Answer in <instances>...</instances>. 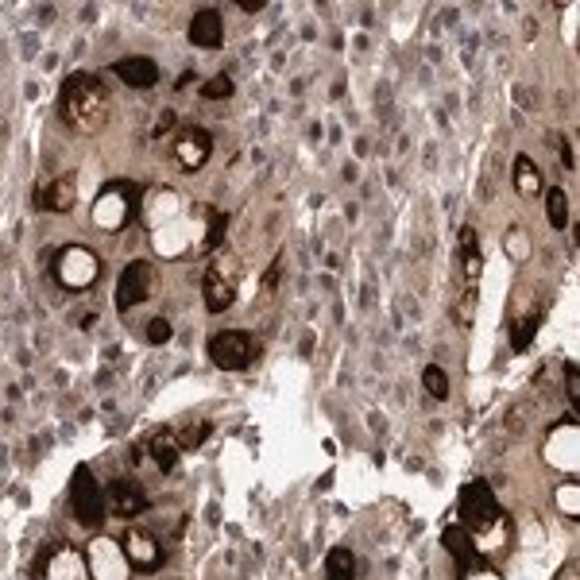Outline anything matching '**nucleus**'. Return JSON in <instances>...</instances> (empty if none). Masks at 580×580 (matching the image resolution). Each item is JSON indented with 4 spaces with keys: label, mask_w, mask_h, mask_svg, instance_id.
I'll return each mask as SVG.
<instances>
[{
    "label": "nucleus",
    "mask_w": 580,
    "mask_h": 580,
    "mask_svg": "<svg viewBox=\"0 0 580 580\" xmlns=\"http://www.w3.org/2000/svg\"><path fill=\"white\" fill-rule=\"evenodd\" d=\"M580 484L577 480H569V484H561L557 488V503H561V511L569 515V519H580Z\"/></svg>",
    "instance_id": "obj_27"
},
{
    "label": "nucleus",
    "mask_w": 580,
    "mask_h": 580,
    "mask_svg": "<svg viewBox=\"0 0 580 580\" xmlns=\"http://www.w3.org/2000/svg\"><path fill=\"white\" fill-rule=\"evenodd\" d=\"M51 275H55V283L62 290H86L97 283L101 260L89 248H82V244H66V248H58L55 260H51Z\"/></svg>",
    "instance_id": "obj_2"
},
{
    "label": "nucleus",
    "mask_w": 580,
    "mask_h": 580,
    "mask_svg": "<svg viewBox=\"0 0 580 580\" xmlns=\"http://www.w3.org/2000/svg\"><path fill=\"white\" fill-rule=\"evenodd\" d=\"M565 391H569L573 418H577V403H580V372H577V364H565Z\"/></svg>",
    "instance_id": "obj_30"
},
{
    "label": "nucleus",
    "mask_w": 580,
    "mask_h": 580,
    "mask_svg": "<svg viewBox=\"0 0 580 580\" xmlns=\"http://www.w3.org/2000/svg\"><path fill=\"white\" fill-rule=\"evenodd\" d=\"M202 97L205 101H225V97H232V78L229 74H217V78H209L202 86Z\"/></svg>",
    "instance_id": "obj_28"
},
{
    "label": "nucleus",
    "mask_w": 580,
    "mask_h": 580,
    "mask_svg": "<svg viewBox=\"0 0 580 580\" xmlns=\"http://www.w3.org/2000/svg\"><path fill=\"white\" fill-rule=\"evenodd\" d=\"M147 453H151V461H155L159 472H174V468H178V457H182L178 441H174V434H167V430H163V434H151Z\"/></svg>",
    "instance_id": "obj_18"
},
{
    "label": "nucleus",
    "mask_w": 580,
    "mask_h": 580,
    "mask_svg": "<svg viewBox=\"0 0 580 580\" xmlns=\"http://www.w3.org/2000/svg\"><path fill=\"white\" fill-rule=\"evenodd\" d=\"M225 229H229V217H225L221 209H209V213H205V232H202L198 252H221V244H225Z\"/></svg>",
    "instance_id": "obj_20"
},
{
    "label": "nucleus",
    "mask_w": 580,
    "mask_h": 580,
    "mask_svg": "<svg viewBox=\"0 0 580 580\" xmlns=\"http://www.w3.org/2000/svg\"><path fill=\"white\" fill-rule=\"evenodd\" d=\"M86 565H89V580H124L128 577V557H124L120 542H113V538H97V542H89Z\"/></svg>",
    "instance_id": "obj_11"
},
{
    "label": "nucleus",
    "mask_w": 580,
    "mask_h": 580,
    "mask_svg": "<svg viewBox=\"0 0 580 580\" xmlns=\"http://www.w3.org/2000/svg\"><path fill=\"white\" fill-rule=\"evenodd\" d=\"M213 155V136L205 128H182L174 140V163L182 171H202Z\"/></svg>",
    "instance_id": "obj_13"
},
{
    "label": "nucleus",
    "mask_w": 580,
    "mask_h": 580,
    "mask_svg": "<svg viewBox=\"0 0 580 580\" xmlns=\"http://www.w3.org/2000/svg\"><path fill=\"white\" fill-rule=\"evenodd\" d=\"M538 329H542V314H530V318L515 321L511 325V352H526V348L534 345Z\"/></svg>",
    "instance_id": "obj_24"
},
{
    "label": "nucleus",
    "mask_w": 580,
    "mask_h": 580,
    "mask_svg": "<svg viewBox=\"0 0 580 580\" xmlns=\"http://www.w3.org/2000/svg\"><path fill=\"white\" fill-rule=\"evenodd\" d=\"M70 511L89 530H97L105 522V511H109L105 507V488L97 484V476H93L89 464H78L74 476H70Z\"/></svg>",
    "instance_id": "obj_4"
},
{
    "label": "nucleus",
    "mask_w": 580,
    "mask_h": 580,
    "mask_svg": "<svg viewBox=\"0 0 580 580\" xmlns=\"http://www.w3.org/2000/svg\"><path fill=\"white\" fill-rule=\"evenodd\" d=\"M546 221H550L557 232L569 225V198H565L561 186H550V190H546Z\"/></svg>",
    "instance_id": "obj_23"
},
{
    "label": "nucleus",
    "mask_w": 580,
    "mask_h": 580,
    "mask_svg": "<svg viewBox=\"0 0 580 580\" xmlns=\"http://www.w3.org/2000/svg\"><path fill=\"white\" fill-rule=\"evenodd\" d=\"M147 492L140 480H124V476H116L113 484L105 488V507L113 511L116 519H136V515H144L147 511Z\"/></svg>",
    "instance_id": "obj_12"
},
{
    "label": "nucleus",
    "mask_w": 580,
    "mask_h": 580,
    "mask_svg": "<svg viewBox=\"0 0 580 580\" xmlns=\"http://www.w3.org/2000/svg\"><path fill=\"white\" fill-rule=\"evenodd\" d=\"M561 159H565V167H569V171L577 167V159H573V144H561Z\"/></svg>",
    "instance_id": "obj_32"
},
{
    "label": "nucleus",
    "mask_w": 580,
    "mask_h": 580,
    "mask_svg": "<svg viewBox=\"0 0 580 580\" xmlns=\"http://www.w3.org/2000/svg\"><path fill=\"white\" fill-rule=\"evenodd\" d=\"M209 430H213L209 422H190L186 430H178V434H174V441H178V449H198L205 437H209Z\"/></svg>",
    "instance_id": "obj_25"
},
{
    "label": "nucleus",
    "mask_w": 580,
    "mask_h": 580,
    "mask_svg": "<svg viewBox=\"0 0 580 580\" xmlns=\"http://www.w3.org/2000/svg\"><path fill=\"white\" fill-rule=\"evenodd\" d=\"M113 74L124 82V86H132V89H151L155 82H159V66H155V58H147V55L116 58Z\"/></svg>",
    "instance_id": "obj_17"
},
{
    "label": "nucleus",
    "mask_w": 580,
    "mask_h": 580,
    "mask_svg": "<svg viewBox=\"0 0 580 580\" xmlns=\"http://www.w3.org/2000/svg\"><path fill=\"white\" fill-rule=\"evenodd\" d=\"M461 263L464 271H468V279L476 283L480 279V271H484V256H480V240H476V229H461Z\"/></svg>",
    "instance_id": "obj_22"
},
{
    "label": "nucleus",
    "mask_w": 580,
    "mask_h": 580,
    "mask_svg": "<svg viewBox=\"0 0 580 580\" xmlns=\"http://www.w3.org/2000/svg\"><path fill=\"white\" fill-rule=\"evenodd\" d=\"M422 387H426L434 399H449V376H445L437 364H430V368L422 372Z\"/></svg>",
    "instance_id": "obj_26"
},
{
    "label": "nucleus",
    "mask_w": 580,
    "mask_h": 580,
    "mask_svg": "<svg viewBox=\"0 0 580 580\" xmlns=\"http://www.w3.org/2000/svg\"><path fill=\"white\" fill-rule=\"evenodd\" d=\"M209 360L221 368V372H240L248 364L260 360V341L244 329H225V333H213L209 337Z\"/></svg>",
    "instance_id": "obj_5"
},
{
    "label": "nucleus",
    "mask_w": 580,
    "mask_h": 580,
    "mask_svg": "<svg viewBox=\"0 0 580 580\" xmlns=\"http://www.w3.org/2000/svg\"><path fill=\"white\" fill-rule=\"evenodd\" d=\"M35 577L39 580H89L86 553H78L74 546H51V550L39 557L35 565Z\"/></svg>",
    "instance_id": "obj_9"
},
{
    "label": "nucleus",
    "mask_w": 580,
    "mask_h": 580,
    "mask_svg": "<svg viewBox=\"0 0 580 580\" xmlns=\"http://www.w3.org/2000/svg\"><path fill=\"white\" fill-rule=\"evenodd\" d=\"M236 279H240V267L232 260L229 252H217V260L209 263L202 279V294H205V310L209 314H225L232 302H236Z\"/></svg>",
    "instance_id": "obj_7"
},
{
    "label": "nucleus",
    "mask_w": 580,
    "mask_h": 580,
    "mask_svg": "<svg viewBox=\"0 0 580 580\" xmlns=\"http://www.w3.org/2000/svg\"><path fill=\"white\" fill-rule=\"evenodd\" d=\"M190 43L202 51H217L225 43V20L217 8H198L190 20Z\"/></svg>",
    "instance_id": "obj_16"
},
{
    "label": "nucleus",
    "mask_w": 580,
    "mask_h": 580,
    "mask_svg": "<svg viewBox=\"0 0 580 580\" xmlns=\"http://www.w3.org/2000/svg\"><path fill=\"white\" fill-rule=\"evenodd\" d=\"M515 190H519L522 198H534V194L546 190L542 171H538V163H534L530 155H519V159H515Z\"/></svg>",
    "instance_id": "obj_19"
},
{
    "label": "nucleus",
    "mask_w": 580,
    "mask_h": 580,
    "mask_svg": "<svg viewBox=\"0 0 580 580\" xmlns=\"http://www.w3.org/2000/svg\"><path fill=\"white\" fill-rule=\"evenodd\" d=\"M136 198H140V186H132V182H109L105 194H101V202H97V209H93V221L109 232L128 229L136 221V209H140Z\"/></svg>",
    "instance_id": "obj_6"
},
{
    "label": "nucleus",
    "mask_w": 580,
    "mask_h": 580,
    "mask_svg": "<svg viewBox=\"0 0 580 580\" xmlns=\"http://www.w3.org/2000/svg\"><path fill=\"white\" fill-rule=\"evenodd\" d=\"M109 113H113V97H109L105 82L97 74H89V70H74L62 82V89H58V116H62V124L82 132V136L105 132Z\"/></svg>",
    "instance_id": "obj_1"
},
{
    "label": "nucleus",
    "mask_w": 580,
    "mask_h": 580,
    "mask_svg": "<svg viewBox=\"0 0 580 580\" xmlns=\"http://www.w3.org/2000/svg\"><path fill=\"white\" fill-rule=\"evenodd\" d=\"M174 124V113L171 109H167V113L159 116V124H155V128H151V140H163V132H167V128H171Z\"/></svg>",
    "instance_id": "obj_31"
},
{
    "label": "nucleus",
    "mask_w": 580,
    "mask_h": 580,
    "mask_svg": "<svg viewBox=\"0 0 580 580\" xmlns=\"http://www.w3.org/2000/svg\"><path fill=\"white\" fill-rule=\"evenodd\" d=\"M441 542H445V550L453 553V561H457V569H461V573H480V569H488V565H492V561L480 553L476 538L464 530L461 522H457V526H449Z\"/></svg>",
    "instance_id": "obj_14"
},
{
    "label": "nucleus",
    "mask_w": 580,
    "mask_h": 580,
    "mask_svg": "<svg viewBox=\"0 0 580 580\" xmlns=\"http://www.w3.org/2000/svg\"><path fill=\"white\" fill-rule=\"evenodd\" d=\"M495 522H503L499 499H495L488 480H472L461 488V526L476 538L484 530H495Z\"/></svg>",
    "instance_id": "obj_3"
},
{
    "label": "nucleus",
    "mask_w": 580,
    "mask_h": 580,
    "mask_svg": "<svg viewBox=\"0 0 580 580\" xmlns=\"http://www.w3.org/2000/svg\"><path fill=\"white\" fill-rule=\"evenodd\" d=\"M74 198H78L74 178L70 174H58V178H47L35 190V209H43V213H70L74 209Z\"/></svg>",
    "instance_id": "obj_15"
},
{
    "label": "nucleus",
    "mask_w": 580,
    "mask_h": 580,
    "mask_svg": "<svg viewBox=\"0 0 580 580\" xmlns=\"http://www.w3.org/2000/svg\"><path fill=\"white\" fill-rule=\"evenodd\" d=\"M151 287H155V267L147 260H132L120 271V279H116V310L124 314V310L147 302Z\"/></svg>",
    "instance_id": "obj_10"
},
{
    "label": "nucleus",
    "mask_w": 580,
    "mask_h": 580,
    "mask_svg": "<svg viewBox=\"0 0 580 580\" xmlns=\"http://www.w3.org/2000/svg\"><path fill=\"white\" fill-rule=\"evenodd\" d=\"M147 341H151V345H167V341H171V321L167 318L147 321Z\"/></svg>",
    "instance_id": "obj_29"
},
{
    "label": "nucleus",
    "mask_w": 580,
    "mask_h": 580,
    "mask_svg": "<svg viewBox=\"0 0 580 580\" xmlns=\"http://www.w3.org/2000/svg\"><path fill=\"white\" fill-rule=\"evenodd\" d=\"M325 580H356V553L337 546L325 557Z\"/></svg>",
    "instance_id": "obj_21"
},
{
    "label": "nucleus",
    "mask_w": 580,
    "mask_h": 580,
    "mask_svg": "<svg viewBox=\"0 0 580 580\" xmlns=\"http://www.w3.org/2000/svg\"><path fill=\"white\" fill-rule=\"evenodd\" d=\"M120 550L128 557V569H136V573H155V569H163V561H167L163 542H159L151 530H140V526L124 530Z\"/></svg>",
    "instance_id": "obj_8"
}]
</instances>
